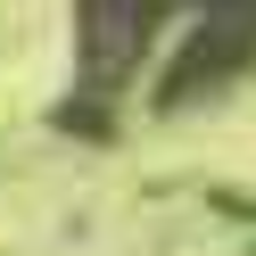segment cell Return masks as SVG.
Segmentation results:
<instances>
[{
  "label": "cell",
  "instance_id": "cell-1",
  "mask_svg": "<svg viewBox=\"0 0 256 256\" xmlns=\"http://www.w3.org/2000/svg\"><path fill=\"white\" fill-rule=\"evenodd\" d=\"M74 8H83V66L91 74H116L124 58H140V42H149L140 0H74Z\"/></svg>",
  "mask_w": 256,
  "mask_h": 256
}]
</instances>
